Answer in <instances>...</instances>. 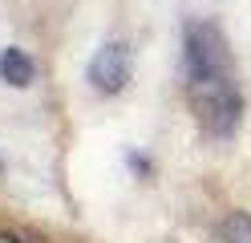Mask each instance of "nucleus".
<instances>
[{"instance_id": "obj_1", "label": "nucleus", "mask_w": 251, "mask_h": 243, "mask_svg": "<svg viewBox=\"0 0 251 243\" xmlns=\"http://www.w3.org/2000/svg\"><path fill=\"white\" fill-rule=\"evenodd\" d=\"M182 93L202 138L227 142L243 122V89L235 77V57L215 21L191 16L182 25Z\"/></svg>"}, {"instance_id": "obj_2", "label": "nucleus", "mask_w": 251, "mask_h": 243, "mask_svg": "<svg viewBox=\"0 0 251 243\" xmlns=\"http://www.w3.org/2000/svg\"><path fill=\"white\" fill-rule=\"evenodd\" d=\"M89 85L93 93H101V97H118L126 85H130V77H134V49L126 45V41H105L98 53L89 57Z\"/></svg>"}, {"instance_id": "obj_3", "label": "nucleus", "mask_w": 251, "mask_h": 243, "mask_svg": "<svg viewBox=\"0 0 251 243\" xmlns=\"http://www.w3.org/2000/svg\"><path fill=\"white\" fill-rule=\"evenodd\" d=\"M0 81L12 89H28L37 81V61L25 53V49L17 45H8V49H0Z\"/></svg>"}, {"instance_id": "obj_4", "label": "nucleus", "mask_w": 251, "mask_h": 243, "mask_svg": "<svg viewBox=\"0 0 251 243\" xmlns=\"http://www.w3.org/2000/svg\"><path fill=\"white\" fill-rule=\"evenodd\" d=\"M215 239L219 243H251V211L243 207H227L215 219Z\"/></svg>"}, {"instance_id": "obj_5", "label": "nucleus", "mask_w": 251, "mask_h": 243, "mask_svg": "<svg viewBox=\"0 0 251 243\" xmlns=\"http://www.w3.org/2000/svg\"><path fill=\"white\" fill-rule=\"evenodd\" d=\"M126 162H130V166H134L138 174H142V178L150 174V158H142V154H134V150H130V154H126Z\"/></svg>"}, {"instance_id": "obj_6", "label": "nucleus", "mask_w": 251, "mask_h": 243, "mask_svg": "<svg viewBox=\"0 0 251 243\" xmlns=\"http://www.w3.org/2000/svg\"><path fill=\"white\" fill-rule=\"evenodd\" d=\"M0 243H33L28 235H17V231H0Z\"/></svg>"}, {"instance_id": "obj_7", "label": "nucleus", "mask_w": 251, "mask_h": 243, "mask_svg": "<svg viewBox=\"0 0 251 243\" xmlns=\"http://www.w3.org/2000/svg\"><path fill=\"white\" fill-rule=\"evenodd\" d=\"M0 178H4V158H0Z\"/></svg>"}]
</instances>
